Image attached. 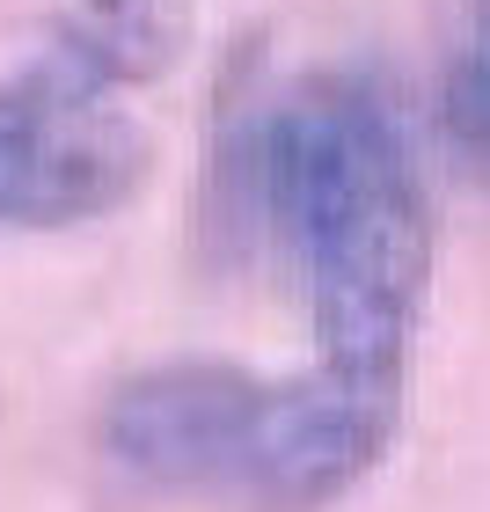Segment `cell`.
<instances>
[{
  "label": "cell",
  "instance_id": "5b68a950",
  "mask_svg": "<svg viewBox=\"0 0 490 512\" xmlns=\"http://www.w3.org/2000/svg\"><path fill=\"white\" fill-rule=\"evenodd\" d=\"M191 30V0H81L59 15L52 52H66L81 74L110 88H147L183 66Z\"/></svg>",
  "mask_w": 490,
  "mask_h": 512
},
{
  "label": "cell",
  "instance_id": "7a4b0ae2",
  "mask_svg": "<svg viewBox=\"0 0 490 512\" xmlns=\"http://www.w3.org/2000/svg\"><path fill=\"white\" fill-rule=\"evenodd\" d=\"M118 96L66 52L0 81V227H88L139 198L154 139Z\"/></svg>",
  "mask_w": 490,
  "mask_h": 512
},
{
  "label": "cell",
  "instance_id": "3957f363",
  "mask_svg": "<svg viewBox=\"0 0 490 512\" xmlns=\"http://www.w3.org/2000/svg\"><path fill=\"white\" fill-rule=\"evenodd\" d=\"M271 381L227 359H169L132 374L103 403V454L125 476L161 491H220L235 498L256 454Z\"/></svg>",
  "mask_w": 490,
  "mask_h": 512
},
{
  "label": "cell",
  "instance_id": "277c9868",
  "mask_svg": "<svg viewBox=\"0 0 490 512\" xmlns=\"http://www.w3.org/2000/svg\"><path fill=\"white\" fill-rule=\"evenodd\" d=\"M403 388L410 381L352 374V366H330V359H315L293 381H271L235 505L242 512H322L344 491H359L381 469V454L395 447V432H403Z\"/></svg>",
  "mask_w": 490,
  "mask_h": 512
},
{
  "label": "cell",
  "instance_id": "6da1fadb",
  "mask_svg": "<svg viewBox=\"0 0 490 512\" xmlns=\"http://www.w3.org/2000/svg\"><path fill=\"white\" fill-rule=\"evenodd\" d=\"M220 227L264 242L308 300L315 359L410 381L432 300V191L388 96L359 74H300L227 103L213 161Z\"/></svg>",
  "mask_w": 490,
  "mask_h": 512
},
{
  "label": "cell",
  "instance_id": "8992f818",
  "mask_svg": "<svg viewBox=\"0 0 490 512\" xmlns=\"http://www.w3.org/2000/svg\"><path fill=\"white\" fill-rule=\"evenodd\" d=\"M439 125H447L461 169L490 191V0L461 15V37L439 74Z\"/></svg>",
  "mask_w": 490,
  "mask_h": 512
}]
</instances>
